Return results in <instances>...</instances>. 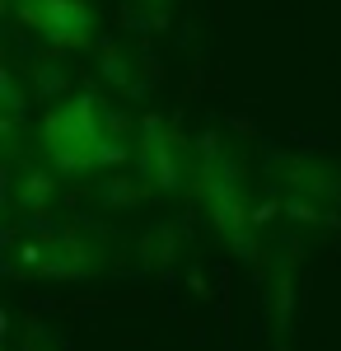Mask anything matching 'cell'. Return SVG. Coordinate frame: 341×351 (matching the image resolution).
Instances as JSON below:
<instances>
[{"instance_id": "6da1fadb", "label": "cell", "mask_w": 341, "mask_h": 351, "mask_svg": "<svg viewBox=\"0 0 341 351\" xmlns=\"http://www.w3.org/2000/svg\"><path fill=\"white\" fill-rule=\"evenodd\" d=\"M117 122L103 112V104L94 99V94H75V99H66V104H56L47 117H42V150H47V160H52L56 173H89V169H99V164H112L122 160V145L117 141H108Z\"/></svg>"}, {"instance_id": "7a4b0ae2", "label": "cell", "mask_w": 341, "mask_h": 351, "mask_svg": "<svg viewBox=\"0 0 341 351\" xmlns=\"http://www.w3.org/2000/svg\"><path fill=\"white\" fill-rule=\"evenodd\" d=\"M197 197L206 206L210 225L234 243L238 253H253V230H257V211L248 206L243 183H238V164L215 145V136L201 141V160H197Z\"/></svg>"}, {"instance_id": "3957f363", "label": "cell", "mask_w": 341, "mask_h": 351, "mask_svg": "<svg viewBox=\"0 0 341 351\" xmlns=\"http://www.w3.org/2000/svg\"><path fill=\"white\" fill-rule=\"evenodd\" d=\"M5 267L19 276H61L75 281L99 267V248L71 230H24L5 243Z\"/></svg>"}, {"instance_id": "277c9868", "label": "cell", "mask_w": 341, "mask_h": 351, "mask_svg": "<svg viewBox=\"0 0 341 351\" xmlns=\"http://www.w3.org/2000/svg\"><path fill=\"white\" fill-rule=\"evenodd\" d=\"M136 160H140L145 188L159 192V197H173V192H183V188H197L192 141H183V136L173 132L168 122H159V117H145V122H140V150H136Z\"/></svg>"}, {"instance_id": "5b68a950", "label": "cell", "mask_w": 341, "mask_h": 351, "mask_svg": "<svg viewBox=\"0 0 341 351\" xmlns=\"http://www.w3.org/2000/svg\"><path fill=\"white\" fill-rule=\"evenodd\" d=\"M5 14L14 24H24L28 33H38L47 47H61V52H75V47H89L94 43V10L84 0H5Z\"/></svg>"}, {"instance_id": "8992f818", "label": "cell", "mask_w": 341, "mask_h": 351, "mask_svg": "<svg viewBox=\"0 0 341 351\" xmlns=\"http://www.w3.org/2000/svg\"><path fill=\"white\" fill-rule=\"evenodd\" d=\"M47 197H52V173H42V169L24 173V178H19V188L5 192V202H14L19 211H38V206H42Z\"/></svg>"}, {"instance_id": "52a82bcc", "label": "cell", "mask_w": 341, "mask_h": 351, "mask_svg": "<svg viewBox=\"0 0 341 351\" xmlns=\"http://www.w3.org/2000/svg\"><path fill=\"white\" fill-rule=\"evenodd\" d=\"M0 94H5V122H10V117H19V112H24V89H19V80H14V75H10V71H5V75H0Z\"/></svg>"}, {"instance_id": "ba28073f", "label": "cell", "mask_w": 341, "mask_h": 351, "mask_svg": "<svg viewBox=\"0 0 341 351\" xmlns=\"http://www.w3.org/2000/svg\"><path fill=\"white\" fill-rule=\"evenodd\" d=\"M140 5H145V10H164L168 0H140Z\"/></svg>"}]
</instances>
